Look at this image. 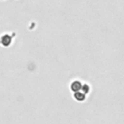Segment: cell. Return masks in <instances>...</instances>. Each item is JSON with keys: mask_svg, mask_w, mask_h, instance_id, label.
Returning a JSON list of instances; mask_svg holds the SVG:
<instances>
[{"mask_svg": "<svg viewBox=\"0 0 124 124\" xmlns=\"http://www.w3.org/2000/svg\"><path fill=\"white\" fill-rule=\"evenodd\" d=\"M80 90H82V92H83L84 94H87V93L89 92V90H90V87H89V85H88L87 83H85V84L81 85Z\"/></svg>", "mask_w": 124, "mask_h": 124, "instance_id": "obj_3", "label": "cell"}, {"mask_svg": "<svg viewBox=\"0 0 124 124\" xmlns=\"http://www.w3.org/2000/svg\"><path fill=\"white\" fill-rule=\"evenodd\" d=\"M74 98H75L77 101H78V102H82V101L85 100L86 94H84L82 91L79 90V91H77V92L74 93Z\"/></svg>", "mask_w": 124, "mask_h": 124, "instance_id": "obj_2", "label": "cell"}, {"mask_svg": "<svg viewBox=\"0 0 124 124\" xmlns=\"http://www.w3.org/2000/svg\"><path fill=\"white\" fill-rule=\"evenodd\" d=\"M70 88H71V90L74 91V92L79 91L80 88H81V82H80L79 80H74V81L71 83Z\"/></svg>", "mask_w": 124, "mask_h": 124, "instance_id": "obj_1", "label": "cell"}]
</instances>
